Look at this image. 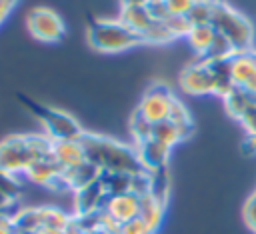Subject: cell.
Returning a JSON list of instances; mask_svg holds the SVG:
<instances>
[{
  "label": "cell",
  "instance_id": "6da1fadb",
  "mask_svg": "<svg viewBox=\"0 0 256 234\" xmlns=\"http://www.w3.org/2000/svg\"><path fill=\"white\" fill-rule=\"evenodd\" d=\"M80 144L84 148L86 160L94 164L100 172H120L130 176L146 172V168L142 166L136 154V148L126 146L118 140L84 132V136L80 138Z\"/></svg>",
  "mask_w": 256,
  "mask_h": 234
},
{
  "label": "cell",
  "instance_id": "7a4b0ae2",
  "mask_svg": "<svg viewBox=\"0 0 256 234\" xmlns=\"http://www.w3.org/2000/svg\"><path fill=\"white\" fill-rule=\"evenodd\" d=\"M54 140L46 134H16L0 142V170L8 174H26V170L42 158H50Z\"/></svg>",
  "mask_w": 256,
  "mask_h": 234
},
{
  "label": "cell",
  "instance_id": "3957f363",
  "mask_svg": "<svg viewBox=\"0 0 256 234\" xmlns=\"http://www.w3.org/2000/svg\"><path fill=\"white\" fill-rule=\"evenodd\" d=\"M212 28L222 34L236 52H250L254 44L252 22L222 0H212Z\"/></svg>",
  "mask_w": 256,
  "mask_h": 234
},
{
  "label": "cell",
  "instance_id": "277c9868",
  "mask_svg": "<svg viewBox=\"0 0 256 234\" xmlns=\"http://www.w3.org/2000/svg\"><path fill=\"white\" fill-rule=\"evenodd\" d=\"M88 44L98 52H124L144 44V40L140 34L132 32L120 18H100L88 26Z\"/></svg>",
  "mask_w": 256,
  "mask_h": 234
},
{
  "label": "cell",
  "instance_id": "5b68a950",
  "mask_svg": "<svg viewBox=\"0 0 256 234\" xmlns=\"http://www.w3.org/2000/svg\"><path fill=\"white\" fill-rule=\"evenodd\" d=\"M22 104L40 120V124L44 126V134L50 136L54 142H60V140H80L84 136V130L82 126L66 112L62 110H56V108H50V106H44V104H38L30 98H20Z\"/></svg>",
  "mask_w": 256,
  "mask_h": 234
},
{
  "label": "cell",
  "instance_id": "8992f818",
  "mask_svg": "<svg viewBox=\"0 0 256 234\" xmlns=\"http://www.w3.org/2000/svg\"><path fill=\"white\" fill-rule=\"evenodd\" d=\"M26 28L36 40L48 44L58 42L66 34V26L60 14L46 6H36L26 14Z\"/></svg>",
  "mask_w": 256,
  "mask_h": 234
},
{
  "label": "cell",
  "instance_id": "52a82bcc",
  "mask_svg": "<svg viewBox=\"0 0 256 234\" xmlns=\"http://www.w3.org/2000/svg\"><path fill=\"white\" fill-rule=\"evenodd\" d=\"M174 102H176V98H174V94L170 92L168 86H164V84H154V86H150L148 92L142 96V100H140V104H138L136 110H138L148 122L156 124V122L168 120Z\"/></svg>",
  "mask_w": 256,
  "mask_h": 234
},
{
  "label": "cell",
  "instance_id": "ba28073f",
  "mask_svg": "<svg viewBox=\"0 0 256 234\" xmlns=\"http://www.w3.org/2000/svg\"><path fill=\"white\" fill-rule=\"evenodd\" d=\"M180 86L184 92L192 96H204L214 94V78L202 58H198L194 64L186 66L180 74Z\"/></svg>",
  "mask_w": 256,
  "mask_h": 234
},
{
  "label": "cell",
  "instance_id": "9c48e42d",
  "mask_svg": "<svg viewBox=\"0 0 256 234\" xmlns=\"http://www.w3.org/2000/svg\"><path fill=\"white\" fill-rule=\"evenodd\" d=\"M230 76L234 86L256 94V64L250 52H236L230 58Z\"/></svg>",
  "mask_w": 256,
  "mask_h": 234
},
{
  "label": "cell",
  "instance_id": "30bf717a",
  "mask_svg": "<svg viewBox=\"0 0 256 234\" xmlns=\"http://www.w3.org/2000/svg\"><path fill=\"white\" fill-rule=\"evenodd\" d=\"M106 194L102 190L100 180L80 188L74 192V216H88L94 212L104 210L106 206Z\"/></svg>",
  "mask_w": 256,
  "mask_h": 234
},
{
  "label": "cell",
  "instance_id": "8fae6325",
  "mask_svg": "<svg viewBox=\"0 0 256 234\" xmlns=\"http://www.w3.org/2000/svg\"><path fill=\"white\" fill-rule=\"evenodd\" d=\"M134 148H136V154H138L142 166L146 168V172H154V170L166 168L170 148L164 146L162 142H158L154 138H146L142 142H136Z\"/></svg>",
  "mask_w": 256,
  "mask_h": 234
},
{
  "label": "cell",
  "instance_id": "7c38bea8",
  "mask_svg": "<svg viewBox=\"0 0 256 234\" xmlns=\"http://www.w3.org/2000/svg\"><path fill=\"white\" fill-rule=\"evenodd\" d=\"M104 212L114 218L118 224H124L132 218L138 216L140 212V196L132 194V192H126V194H120V196H112L106 200V206H104Z\"/></svg>",
  "mask_w": 256,
  "mask_h": 234
},
{
  "label": "cell",
  "instance_id": "4fadbf2b",
  "mask_svg": "<svg viewBox=\"0 0 256 234\" xmlns=\"http://www.w3.org/2000/svg\"><path fill=\"white\" fill-rule=\"evenodd\" d=\"M52 156L62 166V170H68V168H74V166H80L82 162H86L84 148H82L80 140H60V142H54Z\"/></svg>",
  "mask_w": 256,
  "mask_h": 234
},
{
  "label": "cell",
  "instance_id": "5bb4252c",
  "mask_svg": "<svg viewBox=\"0 0 256 234\" xmlns=\"http://www.w3.org/2000/svg\"><path fill=\"white\" fill-rule=\"evenodd\" d=\"M62 172H64V170H62V166L54 160V156H50V158L36 160V162L26 170V176H28L32 182H36V184H42V186L50 188V186L54 184V180H56Z\"/></svg>",
  "mask_w": 256,
  "mask_h": 234
},
{
  "label": "cell",
  "instance_id": "9a60e30c",
  "mask_svg": "<svg viewBox=\"0 0 256 234\" xmlns=\"http://www.w3.org/2000/svg\"><path fill=\"white\" fill-rule=\"evenodd\" d=\"M120 20L136 34L142 36L144 40V34L148 32V28L152 26L154 18L150 16V12L146 10V4L144 6H122L120 10Z\"/></svg>",
  "mask_w": 256,
  "mask_h": 234
},
{
  "label": "cell",
  "instance_id": "2e32d148",
  "mask_svg": "<svg viewBox=\"0 0 256 234\" xmlns=\"http://www.w3.org/2000/svg\"><path fill=\"white\" fill-rule=\"evenodd\" d=\"M100 174H102V172H100L94 164H90L88 160L82 162L80 166H74V168L64 170V178H66L68 188H70L72 192H76V190H80V188H84V186L96 182V180L100 178Z\"/></svg>",
  "mask_w": 256,
  "mask_h": 234
},
{
  "label": "cell",
  "instance_id": "e0dca14e",
  "mask_svg": "<svg viewBox=\"0 0 256 234\" xmlns=\"http://www.w3.org/2000/svg\"><path fill=\"white\" fill-rule=\"evenodd\" d=\"M164 206H166V204L160 202L158 198H154L150 192L144 194V196H140V212H138V216L148 224V228H150L152 232H156L158 226H160V222H162Z\"/></svg>",
  "mask_w": 256,
  "mask_h": 234
},
{
  "label": "cell",
  "instance_id": "ac0fdd59",
  "mask_svg": "<svg viewBox=\"0 0 256 234\" xmlns=\"http://www.w3.org/2000/svg\"><path fill=\"white\" fill-rule=\"evenodd\" d=\"M16 234H38L42 230V208H26L12 214Z\"/></svg>",
  "mask_w": 256,
  "mask_h": 234
},
{
  "label": "cell",
  "instance_id": "d6986e66",
  "mask_svg": "<svg viewBox=\"0 0 256 234\" xmlns=\"http://www.w3.org/2000/svg\"><path fill=\"white\" fill-rule=\"evenodd\" d=\"M224 102H226L228 112H230L234 118L240 120L252 106H256V94H250V92H246V90L234 86V90L224 98Z\"/></svg>",
  "mask_w": 256,
  "mask_h": 234
},
{
  "label": "cell",
  "instance_id": "ffe728a7",
  "mask_svg": "<svg viewBox=\"0 0 256 234\" xmlns=\"http://www.w3.org/2000/svg\"><path fill=\"white\" fill-rule=\"evenodd\" d=\"M214 36H216V30L212 28V24H204V26H192V30L188 32V42L192 46V50L204 58L214 42Z\"/></svg>",
  "mask_w": 256,
  "mask_h": 234
},
{
  "label": "cell",
  "instance_id": "44dd1931",
  "mask_svg": "<svg viewBox=\"0 0 256 234\" xmlns=\"http://www.w3.org/2000/svg\"><path fill=\"white\" fill-rule=\"evenodd\" d=\"M98 180L102 184V190H104L106 198H112V196H120V194L130 192L132 176L130 174H120V172H102Z\"/></svg>",
  "mask_w": 256,
  "mask_h": 234
},
{
  "label": "cell",
  "instance_id": "7402d4cb",
  "mask_svg": "<svg viewBox=\"0 0 256 234\" xmlns=\"http://www.w3.org/2000/svg\"><path fill=\"white\" fill-rule=\"evenodd\" d=\"M150 138H154V140L162 142L164 146L172 148V146H176L180 140H184V134H182V130H180L172 120H162V122L152 124V136H150Z\"/></svg>",
  "mask_w": 256,
  "mask_h": 234
},
{
  "label": "cell",
  "instance_id": "603a6c76",
  "mask_svg": "<svg viewBox=\"0 0 256 234\" xmlns=\"http://www.w3.org/2000/svg\"><path fill=\"white\" fill-rule=\"evenodd\" d=\"M70 218L72 216L64 214L58 208L44 206L42 208V230H54V232H62L64 234L68 224H70Z\"/></svg>",
  "mask_w": 256,
  "mask_h": 234
},
{
  "label": "cell",
  "instance_id": "cb8c5ba5",
  "mask_svg": "<svg viewBox=\"0 0 256 234\" xmlns=\"http://www.w3.org/2000/svg\"><path fill=\"white\" fill-rule=\"evenodd\" d=\"M168 188H170V182H168V168H160V170L150 172V194H152L154 198H158L160 202L166 204Z\"/></svg>",
  "mask_w": 256,
  "mask_h": 234
},
{
  "label": "cell",
  "instance_id": "d4e9b609",
  "mask_svg": "<svg viewBox=\"0 0 256 234\" xmlns=\"http://www.w3.org/2000/svg\"><path fill=\"white\" fill-rule=\"evenodd\" d=\"M186 18L190 20L192 26H204L212 22V0L210 2H198L192 4L190 12L186 14Z\"/></svg>",
  "mask_w": 256,
  "mask_h": 234
},
{
  "label": "cell",
  "instance_id": "484cf974",
  "mask_svg": "<svg viewBox=\"0 0 256 234\" xmlns=\"http://www.w3.org/2000/svg\"><path fill=\"white\" fill-rule=\"evenodd\" d=\"M170 40H174V38H172L168 26L160 20H154L152 26L148 28V32L144 34V44H166Z\"/></svg>",
  "mask_w": 256,
  "mask_h": 234
},
{
  "label": "cell",
  "instance_id": "4316f807",
  "mask_svg": "<svg viewBox=\"0 0 256 234\" xmlns=\"http://www.w3.org/2000/svg\"><path fill=\"white\" fill-rule=\"evenodd\" d=\"M130 130H132L134 140H136V142H142V140H146V138L152 136V122H148V120L136 110L134 116H132V120H130Z\"/></svg>",
  "mask_w": 256,
  "mask_h": 234
},
{
  "label": "cell",
  "instance_id": "83f0119b",
  "mask_svg": "<svg viewBox=\"0 0 256 234\" xmlns=\"http://www.w3.org/2000/svg\"><path fill=\"white\" fill-rule=\"evenodd\" d=\"M0 192L6 194L8 198H12L16 202L20 198V194H22V186L16 180L14 174H8V172H2L0 170Z\"/></svg>",
  "mask_w": 256,
  "mask_h": 234
},
{
  "label": "cell",
  "instance_id": "f1b7e54d",
  "mask_svg": "<svg viewBox=\"0 0 256 234\" xmlns=\"http://www.w3.org/2000/svg\"><path fill=\"white\" fill-rule=\"evenodd\" d=\"M164 24L168 26L172 38H180V36H188V32L192 30V24L186 16H170L164 20Z\"/></svg>",
  "mask_w": 256,
  "mask_h": 234
},
{
  "label": "cell",
  "instance_id": "f546056e",
  "mask_svg": "<svg viewBox=\"0 0 256 234\" xmlns=\"http://www.w3.org/2000/svg\"><path fill=\"white\" fill-rule=\"evenodd\" d=\"M118 234H154V232L148 228V224H146L140 216H136V218H132V220H128V222H124V224H120Z\"/></svg>",
  "mask_w": 256,
  "mask_h": 234
},
{
  "label": "cell",
  "instance_id": "4dcf8cb0",
  "mask_svg": "<svg viewBox=\"0 0 256 234\" xmlns=\"http://www.w3.org/2000/svg\"><path fill=\"white\" fill-rule=\"evenodd\" d=\"M146 10L150 12V16H152L154 20H160V22H164L166 18L172 16V14L168 12V6H166L164 0H148V2H146Z\"/></svg>",
  "mask_w": 256,
  "mask_h": 234
},
{
  "label": "cell",
  "instance_id": "1f68e13d",
  "mask_svg": "<svg viewBox=\"0 0 256 234\" xmlns=\"http://www.w3.org/2000/svg\"><path fill=\"white\" fill-rule=\"evenodd\" d=\"M166 6H168V12L172 16H186L192 8V0H164Z\"/></svg>",
  "mask_w": 256,
  "mask_h": 234
},
{
  "label": "cell",
  "instance_id": "d6a6232c",
  "mask_svg": "<svg viewBox=\"0 0 256 234\" xmlns=\"http://www.w3.org/2000/svg\"><path fill=\"white\" fill-rule=\"evenodd\" d=\"M244 220L252 232H256V192L244 204Z\"/></svg>",
  "mask_w": 256,
  "mask_h": 234
},
{
  "label": "cell",
  "instance_id": "836d02e7",
  "mask_svg": "<svg viewBox=\"0 0 256 234\" xmlns=\"http://www.w3.org/2000/svg\"><path fill=\"white\" fill-rule=\"evenodd\" d=\"M0 234H16L10 214H2L0 216Z\"/></svg>",
  "mask_w": 256,
  "mask_h": 234
},
{
  "label": "cell",
  "instance_id": "e575fe53",
  "mask_svg": "<svg viewBox=\"0 0 256 234\" xmlns=\"http://www.w3.org/2000/svg\"><path fill=\"white\" fill-rule=\"evenodd\" d=\"M18 4V0H0V24L6 20V16L12 12V8Z\"/></svg>",
  "mask_w": 256,
  "mask_h": 234
},
{
  "label": "cell",
  "instance_id": "d590c367",
  "mask_svg": "<svg viewBox=\"0 0 256 234\" xmlns=\"http://www.w3.org/2000/svg\"><path fill=\"white\" fill-rule=\"evenodd\" d=\"M242 148L246 154H256V134H246L244 142H242Z\"/></svg>",
  "mask_w": 256,
  "mask_h": 234
},
{
  "label": "cell",
  "instance_id": "8d00e7d4",
  "mask_svg": "<svg viewBox=\"0 0 256 234\" xmlns=\"http://www.w3.org/2000/svg\"><path fill=\"white\" fill-rule=\"evenodd\" d=\"M148 0H122V6H144Z\"/></svg>",
  "mask_w": 256,
  "mask_h": 234
},
{
  "label": "cell",
  "instance_id": "74e56055",
  "mask_svg": "<svg viewBox=\"0 0 256 234\" xmlns=\"http://www.w3.org/2000/svg\"><path fill=\"white\" fill-rule=\"evenodd\" d=\"M38 234H62V232H54V230H40Z\"/></svg>",
  "mask_w": 256,
  "mask_h": 234
},
{
  "label": "cell",
  "instance_id": "f35d334b",
  "mask_svg": "<svg viewBox=\"0 0 256 234\" xmlns=\"http://www.w3.org/2000/svg\"><path fill=\"white\" fill-rule=\"evenodd\" d=\"M250 56H252V60H254V64H256V50H254V48L250 50Z\"/></svg>",
  "mask_w": 256,
  "mask_h": 234
},
{
  "label": "cell",
  "instance_id": "ab89813d",
  "mask_svg": "<svg viewBox=\"0 0 256 234\" xmlns=\"http://www.w3.org/2000/svg\"><path fill=\"white\" fill-rule=\"evenodd\" d=\"M194 4H198V2H210V0H192Z\"/></svg>",
  "mask_w": 256,
  "mask_h": 234
}]
</instances>
